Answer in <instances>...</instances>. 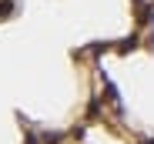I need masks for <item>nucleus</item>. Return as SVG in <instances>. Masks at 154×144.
I'll return each mask as SVG.
<instances>
[{
  "label": "nucleus",
  "instance_id": "nucleus-1",
  "mask_svg": "<svg viewBox=\"0 0 154 144\" xmlns=\"http://www.w3.org/2000/svg\"><path fill=\"white\" fill-rule=\"evenodd\" d=\"M20 7V0H0V20H10Z\"/></svg>",
  "mask_w": 154,
  "mask_h": 144
},
{
  "label": "nucleus",
  "instance_id": "nucleus-2",
  "mask_svg": "<svg viewBox=\"0 0 154 144\" xmlns=\"http://www.w3.org/2000/svg\"><path fill=\"white\" fill-rule=\"evenodd\" d=\"M27 144H40V141H37V137H34V134H27Z\"/></svg>",
  "mask_w": 154,
  "mask_h": 144
}]
</instances>
